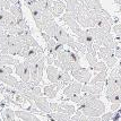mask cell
I'll use <instances>...</instances> for the list:
<instances>
[{"instance_id": "6da1fadb", "label": "cell", "mask_w": 121, "mask_h": 121, "mask_svg": "<svg viewBox=\"0 0 121 121\" xmlns=\"http://www.w3.org/2000/svg\"><path fill=\"white\" fill-rule=\"evenodd\" d=\"M76 21L78 22V24L80 25V27L84 28H91V27H95L94 21L91 18L90 16V9L80 2V5L78 7L77 10V16H76Z\"/></svg>"}, {"instance_id": "7a4b0ae2", "label": "cell", "mask_w": 121, "mask_h": 121, "mask_svg": "<svg viewBox=\"0 0 121 121\" xmlns=\"http://www.w3.org/2000/svg\"><path fill=\"white\" fill-rule=\"evenodd\" d=\"M7 40H8V53L11 54V56L19 54L23 47H24V44L17 39L16 35L7 34Z\"/></svg>"}, {"instance_id": "3957f363", "label": "cell", "mask_w": 121, "mask_h": 121, "mask_svg": "<svg viewBox=\"0 0 121 121\" xmlns=\"http://www.w3.org/2000/svg\"><path fill=\"white\" fill-rule=\"evenodd\" d=\"M60 19H61V21H63L66 24H67V26L71 30V32L74 33L75 35L82 31L80 25L78 24V22L76 21V17H75L71 13H67V11H66V13H65V14H62V16L60 17Z\"/></svg>"}, {"instance_id": "277c9868", "label": "cell", "mask_w": 121, "mask_h": 121, "mask_svg": "<svg viewBox=\"0 0 121 121\" xmlns=\"http://www.w3.org/2000/svg\"><path fill=\"white\" fill-rule=\"evenodd\" d=\"M71 76H73L77 82H79V83L87 84V83H90L91 78H92V71L87 68L80 67L79 69L73 70V71H71Z\"/></svg>"}, {"instance_id": "5b68a950", "label": "cell", "mask_w": 121, "mask_h": 121, "mask_svg": "<svg viewBox=\"0 0 121 121\" xmlns=\"http://www.w3.org/2000/svg\"><path fill=\"white\" fill-rule=\"evenodd\" d=\"M15 73L23 82H30L31 80V74H30V66L26 61L18 62L15 65Z\"/></svg>"}, {"instance_id": "8992f818", "label": "cell", "mask_w": 121, "mask_h": 121, "mask_svg": "<svg viewBox=\"0 0 121 121\" xmlns=\"http://www.w3.org/2000/svg\"><path fill=\"white\" fill-rule=\"evenodd\" d=\"M104 82H99V83H95V84H84L82 87V92L87 93V94H95V95H101V93L104 90Z\"/></svg>"}, {"instance_id": "52a82bcc", "label": "cell", "mask_w": 121, "mask_h": 121, "mask_svg": "<svg viewBox=\"0 0 121 121\" xmlns=\"http://www.w3.org/2000/svg\"><path fill=\"white\" fill-rule=\"evenodd\" d=\"M105 96L111 103H121V90L118 86H106Z\"/></svg>"}, {"instance_id": "ba28073f", "label": "cell", "mask_w": 121, "mask_h": 121, "mask_svg": "<svg viewBox=\"0 0 121 121\" xmlns=\"http://www.w3.org/2000/svg\"><path fill=\"white\" fill-rule=\"evenodd\" d=\"M69 83H71V75L69 74V71H66V70H61L59 71V76L56 83H53L54 86L57 87V90H63Z\"/></svg>"}, {"instance_id": "9c48e42d", "label": "cell", "mask_w": 121, "mask_h": 121, "mask_svg": "<svg viewBox=\"0 0 121 121\" xmlns=\"http://www.w3.org/2000/svg\"><path fill=\"white\" fill-rule=\"evenodd\" d=\"M82 87H83L82 83H79V82H71V83H69L63 88V95L66 97L70 99L71 96H74L76 94H80L82 93Z\"/></svg>"}, {"instance_id": "30bf717a", "label": "cell", "mask_w": 121, "mask_h": 121, "mask_svg": "<svg viewBox=\"0 0 121 121\" xmlns=\"http://www.w3.org/2000/svg\"><path fill=\"white\" fill-rule=\"evenodd\" d=\"M65 9H66V2H63L62 0H54V1H52L51 8H50L53 17H60L63 14Z\"/></svg>"}, {"instance_id": "8fae6325", "label": "cell", "mask_w": 121, "mask_h": 121, "mask_svg": "<svg viewBox=\"0 0 121 121\" xmlns=\"http://www.w3.org/2000/svg\"><path fill=\"white\" fill-rule=\"evenodd\" d=\"M54 40L57 41L58 43H61V44H67V42H68L69 37H70V35H69L68 33L66 32V30L63 28L62 26H57V30H56V33H54Z\"/></svg>"}, {"instance_id": "7c38bea8", "label": "cell", "mask_w": 121, "mask_h": 121, "mask_svg": "<svg viewBox=\"0 0 121 121\" xmlns=\"http://www.w3.org/2000/svg\"><path fill=\"white\" fill-rule=\"evenodd\" d=\"M34 104H35V106H36L39 110H41L44 113H51L52 112L51 109H50V103L48 102V100L43 95L40 96V97H37L36 100L34 101Z\"/></svg>"}, {"instance_id": "4fadbf2b", "label": "cell", "mask_w": 121, "mask_h": 121, "mask_svg": "<svg viewBox=\"0 0 121 121\" xmlns=\"http://www.w3.org/2000/svg\"><path fill=\"white\" fill-rule=\"evenodd\" d=\"M76 40H77L79 43L84 44L85 47L93 43V39H92L90 33L87 32V30H82L79 33H77V34H76Z\"/></svg>"}, {"instance_id": "5bb4252c", "label": "cell", "mask_w": 121, "mask_h": 121, "mask_svg": "<svg viewBox=\"0 0 121 121\" xmlns=\"http://www.w3.org/2000/svg\"><path fill=\"white\" fill-rule=\"evenodd\" d=\"M15 114L17 118H19L24 121H41L37 117H35V114L31 113L30 111H25V110H17L15 111Z\"/></svg>"}, {"instance_id": "9a60e30c", "label": "cell", "mask_w": 121, "mask_h": 121, "mask_svg": "<svg viewBox=\"0 0 121 121\" xmlns=\"http://www.w3.org/2000/svg\"><path fill=\"white\" fill-rule=\"evenodd\" d=\"M47 76L51 84L56 83V80L59 76V68H57L54 65H49L47 67Z\"/></svg>"}, {"instance_id": "2e32d148", "label": "cell", "mask_w": 121, "mask_h": 121, "mask_svg": "<svg viewBox=\"0 0 121 121\" xmlns=\"http://www.w3.org/2000/svg\"><path fill=\"white\" fill-rule=\"evenodd\" d=\"M48 118L53 121H71V116L61 113V112H51L48 113Z\"/></svg>"}, {"instance_id": "e0dca14e", "label": "cell", "mask_w": 121, "mask_h": 121, "mask_svg": "<svg viewBox=\"0 0 121 121\" xmlns=\"http://www.w3.org/2000/svg\"><path fill=\"white\" fill-rule=\"evenodd\" d=\"M80 5L78 0H67L66 1V9L65 10L67 13H71L73 15L77 16V10H78V7Z\"/></svg>"}, {"instance_id": "ac0fdd59", "label": "cell", "mask_w": 121, "mask_h": 121, "mask_svg": "<svg viewBox=\"0 0 121 121\" xmlns=\"http://www.w3.org/2000/svg\"><path fill=\"white\" fill-rule=\"evenodd\" d=\"M9 11H10L11 15L16 18V21H21V19L24 18L23 11H22V7H21V4H19V2H18V4L11 5L10 8H9Z\"/></svg>"}, {"instance_id": "d6986e66", "label": "cell", "mask_w": 121, "mask_h": 121, "mask_svg": "<svg viewBox=\"0 0 121 121\" xmlns=\"http://www.w3.org/2000/svg\"><path fill=\"white\" fill-rule=\"evenodd\" d=\"M57 112H61V113H66V114H69V116H73L76 112V108L74 105H71V104H68V103H61V104L58 105Z\"/></svg>"}, {"instance_id": "ffe728a7", "label": "cell", "mask_w": 121, "mask_h": 121, "mask_svg": "<svg viewBox=\"0 0 121 121\" xmlns=\"http://www.w3.org/2000/svg\"><path fill=\"white\" fill-rule=\"evenodd\" d=\"M102 45L114 50V49L118 47V42L114 40V37H113V35H112L111 33H108L105 35V37H104V40H103V42H102Z\"/></svg>"}, {"instance_id": "44dd1931", "label": "cell", "mask_w": 121, "mask_h": 121, "mask_svg": "<svg viewBox=\"0 0 121 121\" xmlns=\"http://www.w3.org/2000/svg\"><path fill=\"white\" fill-rule=\"evenodd\" d=\"M42 91H43L44 96H47L48 99H56L57 93H58V90H57V87L54 86V84L44 86V88H43Z\"/></svg>"}, {"instance_id": "7402d4cb", "label": "cell", "mask_w": 121, "mask_h": 121, "mask_svg": "<svg viewBox=\"0 0 121 121\" xmlns=\"http://www.w3.org/2000/svg\"><path fill=\"white\" fill-rule=\"evenodd\" d=\"M0 82H2V83L6 84L7 86H9V87H13V88H14L16 83H17L18 80H17V78L14 77L11 74H6V75H4V76L0 77Z\"/></svg>"}, {"instance_id": "603a6c76", "label": "cell", "mask_w": 121, "mask_h": 121, "mask_svg": "<svg viewBox=\"0 0 121 121\" xmlns=\"http://www.w3.org/2000/svg\"><path fill=\"white\" fill-rule=\"evenodd\" d=\"M19 61L15 59L11 54H4V53H0V63L4 66V65H16V63H18Z\"/></svg>"}, {"instance_id": "cb8c5ba5", "label": "cell", "mask_w": 121, "mask_h": 121, "mask_svg": "<svg viewBox=\"0 0 121 121\" xmlns=\"http://www.w3.org/2000/svg\"><path fill=\"white\" fill-rule=\"evenodd\" d=\"M1 118H2V121H16L15 111L9 109V108H6L1 112Z\"/></svg>"}, {"instance_id": "d4e9b609", "label": "cell", "mask_w": 121, "mask_h": 121, "mask_svg": "<svg viewBox=\"0 0 121 121\" xmlns=\"http://www.w3.org/2000/svg\"><path fill=\"white\" fill-rule=\"evenodd\" d=\"M57 26H58V24L54 22V19L51 22H49L47 25L44 26V28H43L42 32H45L49 36L53 37L54 36V33H56V30H57Z\"/></svg>"}, {"instance_id": "484cf974", "label": "cell", "mask_w": 121, "mask_h": 121, "mask_svg": "<svg viewBox=\"0 0 121 121\" xmlns=\"http://www.w3.org/2000/svg\"><path fill=\"white\" fill-rule=\"evenodd\" d=\"M112 54H114V50H113V49H110V48H106V47H102V45L100 47L99 51H97V56H99V58L102 59V60H104L106 57L112 56Z\"/></svg>"}, {"instance_id": "4316f807", "label": "cell", "mask_w": 121, "mask_h": 121, "mask_svg": "<svg viewBox=\"0 0 121 121\" xmlns=\"http://www.w3.org/2000/svg\"><path fill=\"white\" fill-rule=\"evenodd\" d=\"M108 78V74L105 71H101V73H96L93 78L90 80V84H95V83H99V82H105Z\"/></svg>"}, {"instance_id": "83f0119b", "label": "cell", "mask_w": 121, "mask_h": 121, "mask_svg": "<svg viewBox=\"0 0 121 121\" xmlns=\"http://www.w3.org/2000/svg\"><path fill=\"white\" fill-rule=\"evenodd\" d=\"M84 5L88 9H102L103 8L100 0H85Z\"/></svg>"}, {"instance_id": "f1b7e54d", "label": "cell", "mask_w": 121, "mask_h": 121, "mask_svg": "<svg viewBox=\"0 0 121 121\" xmlns=\"http://www.w3.org/2000/svg\"><path fill=\"white\" fill-rule=\"evenodd\" d=\"M103 61L105 62V65H106V67H108V68H114V66H116L117 62H118V58H117L114 54H112V56L106 57Z\"/></svg>"}, {"instance_id": "f546056e", "label": "cell", "mask_w": 121, "mask_h": 121, "mask_svg": "<svg viewBox=\"0 0 121 121\" xmlns=\"http://www.w3.org/2000/svg\"><path fill=\"white\" fill-rule=\"evenodd\" d=\"M106 68H108V67H106V65L104 61H97L96 65L92 68V70H94L95 73H101V71H105Z\"/></svg>"}, {"instance_id": "4dcf8cb0", "label": "cell", "mask_w": 121, "mask_h": 121, "mask_svg": "<svg viewBox=\"0 0 121 121\" xmlns=\"http://www.w3.org/2000/svg\"><path fill=\"white\" fill-rule=\"evenodd\" d=\"M85 58H86V60H87V62H88V65H90L91 69L94 67L95 65H96V62L99 61L97 60V57H94V56H92V54H90L88 52L85 53Z\"/></svg>"}, {"instance_id": "1f68e13d", "label": "cell", "mask_w": 121, "mask_h": 121, "mask_svg": "<svg viewBox=\"0 0 121 121\" xmlns=\"http://www.w3.org/2000/svg\"><path fill=\"white\" fill-rule=\"evenodd\" d=\"M113 117H114V112L111 111V112H104L102 117H101V120L102 121H111L113 120Z\"/></svg>"}, {"instance_id": "d6a6232c", "label": "cell", "mask_w": 121, "mask_h": 121, "mask_svg": "<svg viewBox=\"0 0 121 121\" xmlns=\"http://www.w3.org/2000/svg\"><path fill=\"white\" fill-rule=\"evenodd\" d=\"M112 31L114 32V34L117 35V37L121 40V24H117L112 27Z\"/></svg>"}, {"instance_id": "836d02e7", "label": "cell", "mask_w": 121, "mask_h": 121, "mask_svg": "<svg viewBox=\"0 0 121 121\" xmlns=\"http://www.w3.org/2000/svg\"><path fill=\"white\" fill-rule=\"evenodd\" d=\"M69 100L75 102V103H77V104H79V103L83 101V94H82V93H80V94H76V95H74V96H71Z\"/></svg>"}, {"instance_id": "e575fe53", "label": "cell", "mask_w": 121, "mask_h": 121, "mask_svg": "<svg viewBox=\"0 0 121 121\" xmlns=\"http://www.w3.org/2000/svg\"><path fill=\"white\" fill-rule=\"evenodd\" d=\"M11 4L8 0H0V8H4L6 10H9Z\"/></svg>"}, {"instance_id": "d590c367", "label": "cell", "mask_w": 121, "mask_h": 121, "mask_svg": "<svg viewBox=\"0 0 121 121\" xmlns=\"http://www.w3.org/2000/svg\"><path fill=\"white\" fill-rule=\"evenodd\" d=\"M114 56L118 59H121V47H117L114 49Z\"/></svg>"}, {"instance_id": "8d00e7d4", "label": "cell", "mask_w": 121, "mask_h": 121, "mask_svg": "<svg viewBox=\"0 0 121 121\" xmlns=\"http://www.w3.org/2000/svg\"><path fill=\"white\" fill-rule=\"evenodd\" d=\"M41 36H42V39L44 40V42H45V43H47L48 41H49V40L51 39V36H49V35H48L45 32H41Z\"/></svg>"}, {"instance_id": "74e56055", "label": "cell", "mask_w": 121, "mask_h": 121, "mask_svg": "<svg viewBox=\"0 0 121 121\" xmlns=\"http://www.w3.org/2000/svg\"><path fill=\"white\" fill-rule=\"evenodd\" d=\"M58 105L59 103H50V109H51V111L52 112H57V109H58Z\"/></svg>"}, {"instance_id": "f35d334b", "label": "cell", "mask_w": 121, "mask_h": 121, "mask_svg": "<svg viewBox=\"0 0 121 121\" xmlns=\"http://www.w3.org/2000/svg\"><path fill=\"white\" fill-rule=\"evenodd\" d=\"M119 108H120V103H112L111 104V110L113 111H118L119 110Z\"/></svg>"}, {"instance_id": "ab89813d", "label": "cell", "mask_w": 121, "mask_h": 121, "mask_svg": "<svg viewBox=\"0 0 121 121\" xmlns=\"http://www.w3.org/2000/svg\"><path fill=\"white\" fill-rule=\"evenodd\" d=\"M116 70H117V74H118V76H119V77H121V62L119 63V66L116 68Z\"/></svg>"}, {"instance_id": "60d3db41", "label": "cell", "mask_w": 121, "mask_h": 121, "mask_svg": "<svg viewBox=\"0 0 121 121\" xmlns=\"http://www.w3.org/2000/svg\"><path fill=\"white\" fill-rule=\"evenodd\" d=\"M34 1H37V0H24V2H25V5H28V4H32V2H34Z\"/></svg>"}, {"instance_id": "b9f144b4", "label": "cell", "mask_w": 121, "mask_h": 121, "mask_svg": "<svg viewBox=\"0 0 121 121\" xmlns=\"http://www.w3.org/2000/svg\"><path fill=\"white\" fill-rule=\"evenodd\" d=\"M9 2H10L11 5H14V4H18L19 2V0H8Z\"/></svg>"}, {"instance_id": "7bdbcfd3", "label": "cell", "mask_w": 121, "mask_h": 121, "mask_svg": "<svg viewBox=\"0 0 121 121\" xmlns=\"http://www.w3.org/2000/svg\"><path fill=\"white\" fill-rule=\"evenodd\" d=\"M113 1L116 2L117 5H120V4H121V0H113Z\"/></svg>"}, {"instance_id": "ee69618b", "label": "cell", "mask_w": 121, "mask_h": 121, "mask_svg": "<svg viewBox=\"0 0 121 121\" xmlns=\"http://www.w3.org/2000/svg\"><path fill=\"white\" fill-rule=\"evenodd\" d=\"M120 42H121V40H120Z\"/></svg>"}, {"instance_id": "f6af8a7d", "label": "cell", "mask_w": 121, "mask_h": 121, "mask_svg": "<svg viewBox=\"0 0 121 121\" xmlns=\"http://www.w3.org/2000/svg\"><path fill=\"white\" fill-rule=\"evenodd\" d=\"M0 53H1V52H0Z\"/></svg>"}]
</instances>
